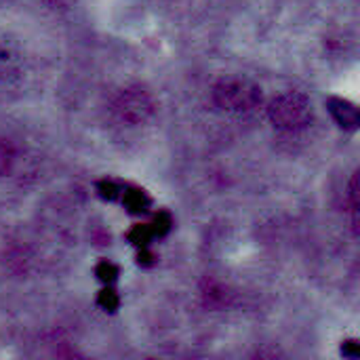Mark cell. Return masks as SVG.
Returning <instances> with one entry per match:
<instances>
[{
	"instance_id": "277c9868",
	"label": "cell",
	"mask_w": 360,
	"mask_h": 360,
	"mask_svg": "<svg viewBox=\"0 0 360 360\" xmlns=\"http://www.w3.org/2000/svg\"><path fill=\"white\" fill-rule=\"evenodd\" d=\"M329 110H331L333 118L340 122V127H344V129H356L359 127V108L354 103H350L348 99H342V97L329 99Z\"/></svg>"
},
{
	"instance_id": "7a4b0ae2",
	"label": "cell",
	"mask_w": 360,
	"mask_h": 360,
	"mask_svg": "<svg viewBox=\"0 0 360 360\" xmlns=\"http://www.w3.org/2000/svg\"><path fill=\"white\" fill-rule=\"evenodd\" d=\"M268 114H270V120L274 122V127L283 129V131H302L314 118L312 101L304 93H297V91L278 95L270 103Z\"/></svg>"
},
{
	"instance_id": "3957f363",
	"label": "cell",
	"mask_w": 360,
	"mask_h": 360,
	"mask_svg": "<svg viewBox=\"0 0 360 360\" xmlns=\"http://www.w3.org/2000/svg\"><path fill=\"white\" fill-rule=\"evenodd\" d=\"M114 112L127 124H143L154 112V101L143 89H124L114 99Z\"/></svg>"
},
{
	"instance_id": "ba28073f",
	"label": "cell",
	"mask_w": 360,
	"mask_h": 360,
	"mask_svg": "<svg viewBox=\"0 0 360 360\" xmlns=\"http://www.w3.org/2000/svg\"><path fill=\"white\" fill-rule=\"evenodd\" d=\"M116 272H118V270H116L112 264H101V266L97 268V274H101V278H103V281H108V278L112 281V278L116 276Z\"/></svg>"
},
{
	"instance_id": "8992f818",
	"label": "cell",
	"mask_w": 360,
	"mask_h": 360,
	"mask_svg": "<svg viewBox=\"0 0 360 360\" xmlns=\"http://www.w3.org/2000/svg\"><path fill=\"white\" fill-rule=\"evenodd\" d=\"M124 200H127V205L131 207V211H143V209L150 205L148 196H146L143 192H139V190L127 192V194H124Z\"/></svg>"
},
{
	"instance_id": "52a82bcc",
	"label": "cell",
	"mask_w": 360,
	"mask_h": 360,
	"mask_svg": "<svg viewBox=\"0 0 360 360\" xmlns=\"http://www.w3.org/2000/svg\"><path fill=\"white\" fill-rule=\"evenodd\" d=\"M99 304H101L105 310H114V308L118 306V300H116V295H114L112 291H103V295H101Z\"/></svg>"
},
{
	"instance_id": "5b68a950",
	"label": "cell",
	"mask_w": 360,
	"mask_h": 360,
	"mask_svg": "<svg viewBox=\"0 0 360 360\" xmlns=\"http://www.w3.org/2000/svg\"><path fill=\"white\" fill-rule=\"evenodd\" d=\"M15 162V150L8 141H0V175L8 173Z\"/></svg>"
},
{
	"instance_id": "6da1fadb",
	"label": "cell",
	"mask_w": 360,
	"mask_h": 360,
	"mask_svg": "<svg viewBox=\"0 0 360 360\" xmlns=\"http://www.w3.org/2000/svg\"><path fill=\"white\" fill-rule=\"evenodd\" d=\"M213 101L224 112H234V114L253 112L262 103V86L249 78L230 76L213 86Z\"/></svg>"
}]
</instances>
